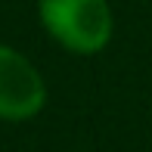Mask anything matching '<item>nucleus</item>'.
I'll return each mask as SVG.
<instances>
[{
    "label": "nucleus",
    "mask_w": 152,
    "mask_h": 152,
    "mask_svg": "<svg viewBox=\"0 0 152 152\" xmlns=\"http://www.w3.org/2000/svg\"><path fill=\"white\" fill-rule=\"evenodd\" d=\"M44 31L75 56H96L115 34L109 0H37Z\"/></svg>",
    "instance_id": "nucleus-1"
},
{
    "label": "nucleus",
    "mask_w": 152,
    "mask_h": 152,
    "mask_svg": "<svg viewBox=\"0 0 152 152\" xmlns=\"http://www.w3.org/2000/svg\"><path fill=\"white\" fill-rule=\"evenodd\" d=\"M47 106V81L16 47L0 44V121H28Z\"/></svg>",
    "instance_id": "nucleus-2"
}]
</instances>
